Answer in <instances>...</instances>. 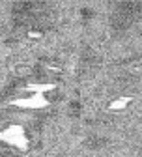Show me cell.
Returning <instances> with one entry per match:
<instances>
[{"label": "cell", "instance_id": "1", "mask_svg": "<svg viewBox=\"0 0 142 157\" xmlns=\"http://www.w3.org/2000/svg\"><path fill=\"white\" fill-rule=\"evenodd\" d=\"M79 112H80V105H79L77 101H73V103L69 105V114H71V116H79Z\"/></svg>", "mask_w": 142, "mask_h": 157}, {"label": "cell", "instance_id": "2", "mask_svg": "<svg viewBox=\"0 0 142 157\" xmlns=\"http://www.w3.org/2000/svg\"><path fill=\"white\" fill-rule=\"evenodd\" d=\"M80 13H83V17H84V19H90V17H94V11H92V10H83Z\"/></svg>", "mask_w": 142, "mask_h": 157}]
</instances>
